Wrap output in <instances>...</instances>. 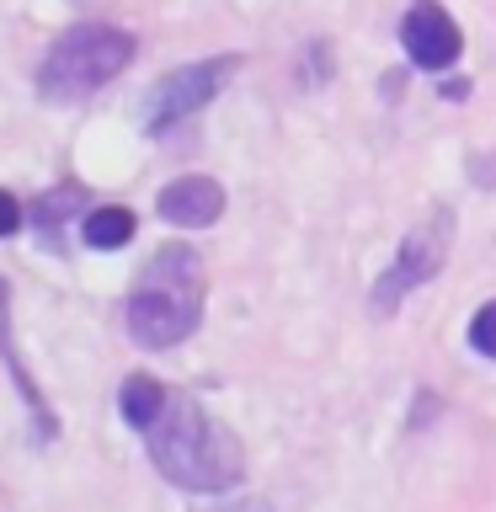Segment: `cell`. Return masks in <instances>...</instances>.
Listing matches in <instances>:
<instances>
[{"instance_id": "6da1fadb", "label": "cell", "mask_w": 496, "mask_h": 512, "mask_svg": "<svg viewBox=\"0 0 496 512\" xmlns=\"http://www.w3.org/2000/svg\"><path fill=\"white\" fill-rule=\"evenodd\" d=\"M150 459L171 486L198 491V496L235 491L246 480V454H240L235 432L219 416H208L198 400L166 406V416L150 427Z\"/></svg>"}, {"instance_id": "7a4b0ae2", "label": "cell", "mask_w": 496, "mask_h": 512, "mask_svg": "<svg viewBox=\"0 0 496 512\" xmlns=\"http://www.w3.org/2000/svg\"><path fill=\"white\" fill-rule=\"evenodd\" d=\"M198 315H203L198 251H187V246L155 251L150 278H144L134 288V299H128V336L150 352H166V347L182 342L187 331H198Z\"/></svg>"}, {"instance_id": "3957f363", "label": "cell", "mask_w": 496, "mask_h": 512, "mask_svg": "<svg viewBox=\"0 0 496 512\" xmlns=\"http://www.w3.org/2000/svg\"><path fill=\"white\" fill-rule=\"evenodd\" d=\"M128 59H134V38L123 27L80 22L59 32V43L38 64V91L48 102H75V96H91L96 86H107L112 75H123Z\"/></svg>"}, {"instance_id": "277c9868", "label": "cell", "mask_w": 496, "mask_h": 512, "mask_svg": "<svg viewBox=\"0 0 496 512\" xmlns=\"http://www.w3.org/2000/svg\"><path fill=\"white\" fill-rule=\"evenodd\" d=\"M448 246H454V208H432V214L400 240L395 262L384 267V278L374 283V315H395L416 288L438 278L443 262H448Z\"/></svg>"}, {"instance_id": "5b68a950", "label": "cell", "mask_w": 496, "mask_h": 512, "mask_svg": "<svg viewBox=\"0 0 496 512\" xmlns=\"http://www.w3.org/2000/svg\"><path fill=\"white\" fill-rule=\"evenodd\" d=\"M235 64H240L235 54H219V59H198V64H182V70L160 75L150 96H144V128L166 134V128H176L192 112H203L224 91V80L235 75Z\"/></svg>"}, {"instance_id": "8992f818", "label": "cell", "mask_w": 496, "mask_h": 512, "mask_svg": "<svg viewBox=\"0 0 496 512\" xmlns=\"http://www.w3.org/2000/svg\"><path fill=\"white\" fill-rule=\"evenodd\" d=\"M400 38H406V54L416 70H448V64L459 59V22L448 16L438 0H416L406 11V27H400Z\"/></svg>"}, {"instance_id": "52a82bcc", "label": "cell", "mask_w": 496, "mask_h": 512, "mask_svg": "<svg viewBox=\"0 0 496 512\" xmlns=\"http://www.w3.org/2000/svg\"><path fill=\"white\" fill-rule=\"evenodd\" d=\"M155 214L166 224H176V230H208L224 214V187L214 176H182V182L160 187Z\"/></svg>"}, {"instance_id": "ba28073f", "label": "cell", "mask_w": 496, "mask_h": 512, "mask_svg": "<svg viewBox=\"0 0 496 512\" xmlns=\"http://www.w3.org/2000/svg\"><path fill=\"white\" fill-rule=\"evenodd\" d=\"M166 384L150 379V374H134V379H123V390H118V411H123V422L128 427H139V432H150L160 416H166Z\"/></svg>"}, {"instance_id": "9c48e42d", "label": "cell", "mask_w": 496, "mask_h": 512, "mask_svg": "<svg viewBox=\"0 0 496 512\" xmlns=\"http://www.w3.org/2000/svg\"><path fill=\"white\" fill-rule=\"evenodd\" d=\"M86 246L91 251H118V246H128L134 240V214H128L123 203H107V208H91L86 214Z\"/></svg>"}, {"instance_id": "30bf717a", "label": "cell", "mask_w": 496, "mask_h": 512, "mask_svg": "<svg viewBox=\"0 0 496 512\" xmlns=\"http://www.w3.org/2000/svg\"><path fill=\"white\" fill-rule=\"evenodd\" d=\"M470 347L480 352V358L496 363V299L480 304V310L470 315Z\"/></svg>"}, {"instance_id": "8fae6325", "label": "cell", "mask_w": 496, "mask_h": 512, "mask_svg": "<svg viewBox=\"0 0 496 512\" xmlns=\"http://www.w3.org/2000/svg\"><path fill=\"white\" fill-rule=\"evenodd\" d=\"M0 352H6L11 368H16V347H11V288H6V278H0Z\"/></svg>"}, {"instance_id": "7c38bea8", "label": "cell", "mask_w": 496, "mask_h": 512, "mask_svg": "<svg viewBox=\"0 0 496 512\" xmlns=\"http://www.w3.org/2000/svg\"><path fill=\"white\" fill-rule=\"evenodd\" d=\"M16 224H22V203H16L11 192H0V240L16 235Z\"/></svg>"}]
</instances>
